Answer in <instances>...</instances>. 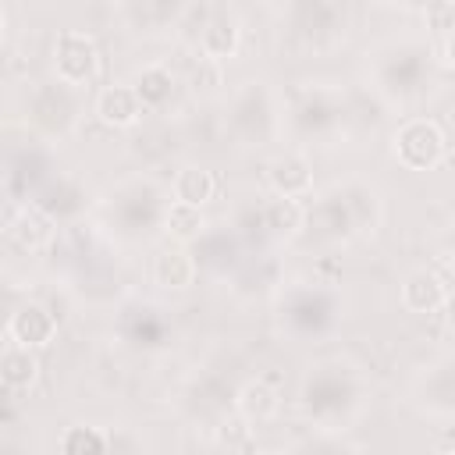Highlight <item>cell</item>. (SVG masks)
I'll list each match as a JSON object with an SVG mask.
<instances>
[{
	"instance_id": "32",
	"label": "cell",
	"mask_w": 455,
	"mask_h": 455,
	"mask_svg": "<svg viewBox=\"0 0 455 455\" xmlns=\"http://www.w3.org/2000/svg\"><path fill=\"white\" fill-rule=\"evenodd\" d=\"M57 448L64 455H103L114 448V434L96 427V423H71L57 437Z\"/></svg>"
},
{
	"instance_id": "29",
	"label": "cell",
	"mask_w": 455,
	"mask_h": 455,
	"mask_svg": "<svg viewBox=\"0 0 455 455\" xmlns=\"http://www.w3.org/2000/svg\"><path fill=\"white\" fill-rule=\"evenodd\" d=\"M341 188H345V199H348V206L355 213L359 235H373L380 228V220H384V196H380V188L373 181H366V178H345Z\"/></svg>"
},
{
	"instance_id": "28",
	"label": "cell",
	"mask_w": 455,
	"mask_h": 455,
	"mask_svg": "<svg viewBox=\"0 0 455 455\" xmlns=\"http://www.w3.org/2000/svg\"><path fill=\"white\" fill-rule=\"evenodd\" d=\"M132 85L139 92V100L146 103V110H164L174 92H178V78L171 71V64L164 60H153V64H142L135 75H132Z\"/></svg>"
},
{
	"instance_id": "22",
	"label": "cell",
	"mask_w": 455,
	"mask_h": 455,
	"mask_svg": "<svg viewBox=\"0 0 455 455\" xmlns=\"http://www.w3.org/2000/svg\"><path fill=\"white\" fill-rule=\"evenodd\" d=\"M281 284H284L281 281V259L270 252L245 256L231 274V291L242 299H267V295L274 299Z\"/></svg>"
},
{
	"instance_id": "12",
	"label": "cell",
	"mask_w": 455,
	"mask_h": 455,
	"mask_svg": "<svg viewBox=\"0 0 455 455\" xmlns=\"http://www.w3.org/2000/svg\"><path fill=\"white\" fill-rule=\"evenodd\" d=\"M57 171L53 164V153H50V142L32 135L25 142H14L7 149V160H4V188L14 203H28L32 192Z\"/></svg>"
},
{
	"instance_id": "37",
	"label": "cell",
	"mask_w": 455,
	"mask_h": 455,
	"mask_svg": "<svg viewBox=\"0 0 455 455\" xmlns=\"http://www.w3.org/2000/svg\"><path fill=\"white\" fill-rule=\"evenodd\" d=\"M444 249H448V252L455 256V220H451V224L444 228Z\"/></svg>"
},
{
	"instance_id": "5",
	"label": "cell",
	"mask_w": 455,
	"mask_h": 455,
	"mask_svg": "<svg viewBox=\"0 0 455 455\" xmlns=\"http://www.w3.org/2000/svg\"><path fill=\"white\" fill-rule=\"evenodd\" d=\"M281 121H284V135L295 146L331 142L334 135H341L348 128L345 89L327 85V82H299L284 96Z\"/></svg>"
},
{
	"instance_id": "31",
	"label": "cell",
	"mask_w": 455,
	"mask_h": 455,
	"mask_svg": "<svg viewBox=\"0 0 455 455\" xmlns=\"http://www.w3.org/2000/svg\"><path fill=\"white\" fill-rule=\"evenodd\" d=\"M171 196L188 206H206L217 196V174L203 164H181L171 178Z\"/></svg>"
},
{
	"instance_id": "16",
	"label": "cell",
	"mask_w": 455,
	"mask_h": 455,
	"mask_svg": "<svg viewBox=\"0 0 455 455\" xmlns=\"http://www.w3.org/2000/svg\"><path fill=\"white\" fill-rule=\"evenodd\" d=\"M188 245H192V252L199 259V270H206L213 277H231L235 267L245 259L242 256L245 238L231 224H206Z\"/></svg>"
},
{
	"instance_id": "33",
	"label": "cell",
	"mask_w": 455,
	"mask_h": 455,
	"mask_svg": "<svg viewBox=\"0 0 455 455\" xmlns=\"http://www.w3.org/2000/svg\"><path fill=\"white\" fill-rule=\"evenodd\" d=\"M203 206H188V203H171V210H167V224H164V231H171L174 235V242H192L203 228H206V220H203V213H199Z\"/></svg>"
},
{
	"instance_id": "24",
	"label": "cell",
	"mask_w": 455,
	"mask_h": 455,
	"mask_svg": "<svg viewBox=\"0 0 455 455\" xmlns=\"http://www.w3.org/2000/svg\"><path fill=\"white\" fill-rule=\"evenodd\" d=\"M235 412L252 423V427H263V423H274L277 412H281V391L263 380V377H252L245 380L238 391H235Z\"/></svg>"
},
{
	"instance_id": "14",
	"label": "cell",
	"mask_w": 455,
	"mask_h": 455,
	"mask_svg": "<svg viewBox=\"0 0 455 455\" xmlns=\"http://www.w3.org/2000/svg\"><path fill=\"white\" fill-rule=\"evenodd\" d=\"M28 203H36V206H39L46 217H53L57 224H78V220L89 213V206H92V192H89V185H85L82 178L64 174V171H53V174L32 192Z\"/></svg>"
},
{
	"instance_id": "18",
	"label": "cell",
	"mask_w": 455,
	"mask_h": 455,
	"mask_svg": "<svg viewBox=\"0 0 455 455\" xmlns=\"http://www.w3.org/2000/svg\"><path fill=\"white\" fill-rule=\"evenodd\" d=\"M398 299L409 313L416 316H434L441 313L448 302H451V291H448V281L430 270V267H412L405 270V277L398 281Z\"/></svg>"
},
{
	"instance_id": "1",
	"label": "cell",
	"mask_w": 455,
	"mask_h": 455,
	"mask_svg": "<svg viewBox=\"0 0 455 455\" xmlns=\"http://www.w3.org/2000/svg\"><path fill=\"white\" fill-rule=\"evenodd\" d=\"M366 398H370V384L363 370L345 355H323L309 363L295 395L302 419L323 434L352 430V423L366 409Z\"/></svg>"
},
{
	"instance_id": "20",
	"label": "cell",
	"mask_w": 455,
	"mask_h": 455,
	"mask_svg": "<svg viewBox=\"0 0 455 455\" xmlns=\"http://www.w3.org/2000/svg\"><path fill=\"white\" fill-rule=\"evenodd\" d=\"M92 114L100 124L114 128V132H124V128H135L146 114V103L139 100L135 85L132 82H114V85H103L92 100Z\"/></svg>"
},
{
	"instance_id": "6",
	"label": "cell",
	"mask_w": 455,
	"mask_h": 455,
	"mask_svg": "<svg viewBox=\"0 0 455 455\" xmlns=\"http://www.w3.org/2000/svg\"><path fill=\"white\" fill-rule=\"evenodd\" d=\"M224 124H228V135L238 142V146H270L281 132H284V121H281V103L270 89V82L263 78H249L242 82L231 100H228V114H224Z\"/></svg>"
},
{
	"instance_id": "7",
	"label": "cell",
	"mask_w": 455,
	"mask_h": 455,
	"mask_svg": "<svg viewBox=\"0 0 455 455\" xmlns=\"http://www.w3.org/2000/svg\"><path fill=\"white\" fill-rule=\"evenodd\" d=\"M114 334L124 348H132L139 355H160L174 345L178 327H174V316L160 302L128 295L114 306Z\"/></svg>"
},
{
	"instance_id": "27",
	"label": "cell",
	"mask_w": 455,
	"mask_h": 455,
	"mask_svg": "<svg viewBox=\"0 0 455 455\" xmlns=\"http://www.w3.org/2000/svg\"><path fill=\"white\" fill-rule=\"evenodd\" d=\"M36 380H39V355H36V348H25V345L7 338L4 352H0V384L11 395H21Z\"/></svg>"
},
{
	"instance_id": "3",
	"label": "cell",
	"mask_w": 455,
	"mask_h": 455,
	"mask_svg": "<svg viewBox=\"0 0 455 455\" xmlns=\"http://www.w3.org/2000/svg\"><path fill=\"white\" fill-rule=\"evenodd\" d=\"M171 203L174 196L156 178L128 174L100 199V224L121 245H146L164 231Z\"/></svg>"
},
{
	"instance_id": "26",
	"label": "cell",
	"mask_w": 455,
	"mask_h": 455,
	"mask_svg": "<svg viewBox=\"0 0 455 455\" xmlns=\"http://www.w3.org/2000/svg\"><path fill=\"white\" fill-rule=\"evenodd\" d=\"M188 0H124L128 25L139 32H167L178 28Z\"/></svg>"
},
{
	"instance_id": "11",
	"label": "cell",
	"mask_w": 455,
	"mask_h": 455,
	"mask_svg": "<svg viewBox=\"0 0 455 455\" xmlns=\"http://www.w3.org/2000/svg\"><path fill=\"white\" fill-rule=\"evenodd\" d=\"M50 71L68 85H78V89L92 85L103 71L100 43L82 28H60L50 46Z\"/></svg>"
},
{
	"instance_id": "34",
	"label": "cell",
	"mask_w": 455,
	"mask_h": 455,
	"mask_svg": "<svg viewBox=\"0 0 455 455\" xmlns=\"http://www.w3.org/2000/svg\"><path fill=\"white\" fill-rule=\"evenodd\" d=\"M256 427L245 423L242 416L238 419H224L220 427H213V444L217 448H228V451H252L256 448Z\"/></svg>"
},
{
	"instance_id": "2",
	"label": "cell",
	"mask_w": 455,
	"mask_h": 455,
	"mask_svg": "<svg viewBox=\"0 0 455 455\" xmlns=\"http://www.w3.org/2000/svg\"><path fill=\"white\" fill-rule=\"evenodd\" d=\"M437 85V57L423 36H387L370 50V89L387 107H412Z\"/></svg>"
},
{
	"instance_id": "10",
	"label": "cell",
	"mask_w": 455,
	"mask_h": 455,
	"mask_svg": "<svg viewBox=\"0 0 455 455\" xmlns=\"http://www.w3.org/2000/svg\"><path fill=\"white\" fill-rule=\"evenodd\" d=\"M391 156L405 171H437L448 160V135L434 117H405L391 135Z\"/></svg>"
},
{
	"instance_id": "15",
	"label": "cell",
	"mask_w": 455,
	"mask_h": 455,
	"mask_svg": "<svg viewBox=\"0 0 455 455\" xmlns=\"http://www.w3.org/2000/svg\"><path fill=\"white\" fill-rule=\"evenodd\" d=\"M412 405L430 412V416H455V352L430 359L416 377H412Z\"/></svg>"
},
{
	"instance_id": "36",
	"label": "cell",
	"mask_w": 455,
	"mask_h": 455,
	"mask_svg": "<svg viewBox=\"0 0 455 455\" xmlns=\"http://www.w3.org/2000/svg\"><path fill=\"white\" fill-rule=\"evenodd\" d=\"M441 64L448 68V71H455V28L444 36V43H441Z\"/></svg>"
},
{
	"instance_id": "8",
	"label": "cell",
	"mask_w": 455,
	"mask_h": 455,
	"mask_svg": "<svg viewBox=\"0 0 455 455\" xmlns=\"http://www.w3.org/2000/svg\"><path fill=\"white\" fill-rule=\"evenodd\" d=\"M25 121L32 128V135H39L46 142L68 139L82 121V92H78V85H68L60 78L36 82L28 89V96H25Z\"/></svg>"
},
{
	"instance_id": "30",
	"label": "cell",
	"mask_w": 455,
	"mask_h": 455,
	"mask_svg": "<svg viewBox=\"0 0 455 455\" xmlns=\"http://www.w3.org/2000/svg\"><path fill=\"white\" fill-rule=\"evenodd\" d=\"M75 291L89 306H114V302H121V281L103 263H89V267L78 263L75 267Z\"/></svg>"
},
{
	"instance_id": "23",
	"label": "cell",
	"mask_w": 455,
	"mask_h": 455,
	"mask_svg": "<svg viewBox=\"0 0 455 455\" xmlns=\"http://www.w3.org/2000/svg\"><path fill=\"white\" fill-rule=\"evenodd\" d=\"M196 46L213 64L231 60L238 53V46H242V21L231 11H224V7L210 11L206 21H203V28H199V36H196Z\"/></svg>"
},
{
	"instance_id": "38",
	"label": "cell",
	"mask_w": 455,
	"mask_h": 455,
	"mask_svg": "<svg viewBox=\"0 0 455 455\" xmlns=\"http://www.w3.org/2000/svg\"><path fill=\"white\" fill-rule=\"evenodd\" d=\"M398 4H405V7H412V11H427V7L437 4V0H398Z\"/></svg>"
},
{
	"instance_id": "19",
	"label": "cell",
	"mask_w": 455,
	"mask_h": 455,
	"mask_svg": "<svg viewBox=\"0 0 455 455\" xmlns=\"http://www.w3.org/2000/svg\"><path fill=\"white\" fill-rule=\"evenodd\" d=\"M267 185L277 196H291V199H306L313 196V160L302 149H281L267 160Z\"/></svg>"
},
{
	"instance_id": "4",
	"label": "cell",
	"mask_w": 455,
	"mask_h": 455,
	"mask_svg": "<svg viewBox=\"0 0 455 455\" xmlns=\"http://www.w3.org/2000/svg\"><path fill=\"white\" fill-rule=\"evenodd\" d=\"M345 320V295L323 281H288L274 295V327L295 345L327 341Z\"/></svg>"
},
{
	"instance_id": "25",
	"label": "cell",
	"mask_w": 455,
	"mask_h": 455,
	"mask_svg": "<svg viewBox=\"0 0 455 455\" xmlns=\"http://www.w3.org/2000/svg\"><path fill=\"white\" fill-rule=\"evenodd\" d=\"M7 235L11 242H18L25 252H39L46 245H53V235H57V220L46 217L36 203H21L18 213L7 220Z\"/></svg>"
},
{
	"instance_id": "13",
	"label": "cell",
	"mask_w": 455,
	"mask_h": 455,
	"mask_svg": "<svg viewBox=\"0 0 455 455\" xmlns=\"http://www.w3.org/2000/svg\"><path fill=\"white\" fill-rule=\"evenodd\" d=\"M306 231H313L320 242H352V238H363L359 235V224H355V213L345 199V188L341 181H334L331 188L316 192L313 203H306Z\"/></svg>"
},
{
	"instance_id": "21",
	"label": "cell",
	"mask_w": 455,
	"mask_h": 455,
	"mask_svg": "<svg viewBox=\"0 0 455 455\" xmlns=\"http://www.w3.org/2000/svg\"><path fill=\"white\" fill-rule=\"evenodd\" d=\"M7 338L39 352V348H46L57 338V316L50 313V306H43L36 299H25L7 316Z\"/></svg>"
},
{
	"instance_id": "9",
	"label": "cell",
	"mask_w": 455,
	"mask_h": 455,
	"mask_svg": "<svg viewBox=\"0 0 455 455\" xmlns=\"http://www.w3.org/2000/svg\"><path fill=\"white\" fill-rule=\"evenodd\" d=\"M235 231L245 238V242H256V245H281V242H291L306 231V203L302 199H291V196H263L259 203H249L238 220H235Z\"/></svg>"
},
{
	"instance_id": "35",
	"label": "cell",
	"mask_w": 455,
	"mask_h": 455,
	"mask_svg": "<svg viewBox=\"0 0 455 455\" xmlns=\"http://www.w3.org/2000/svg\"><path fill=\"white\" fill-rule=\"evenodd\" d=\"M423 21L434 28V32H451L455 28V0H437V4H430L427 11H423Z\"/></svg>"
},
{
	"instance_id": "17",
	"label": "cell",
	"mask_w": 455,
	"mask_h": 455,
	"mask_svg": "<svg viewBox=\"0 0 455 455\" xmlns=\"http://www.w3.org/2000/svg\"><path fill=\"white\" fill-rule=\"evenodd\" d=\"M149 277L160 291H171V295H181L196 284L199 277V259L192 252L188 242H171V245H160L149 259Z\"/></svg>"
}]
</instances>
